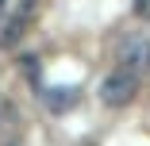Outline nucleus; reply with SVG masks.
Returning a JSON list of instances; mask_svg holds the SVG:
<instances>
[{
  "label": "nucleus",
  "mask_w": 150,
  "mask_h": 146,
  "mask_svg": "<svg viewBox=\"0 0 150 146\" xmlns=\"http://www.w3.org/2000/svg\"><path fill=\"white\" fill-rule=\"evenodd\" d=\"M4 4H8V0H0V12H4Z\"/></svg>",
  "instance_id": "obj_5"
},
{
  "label": "nucleus",
  "mask_w": 150,
  "mask_h": 146,
  "mask_svg": "<svg viewBox=\"0 0 150 146\" xmlns=\"http://www.w3.org/2000/svg\"><path fill=\"white\" fill-rule=\"evenodd\" d=\"M146 66H150V50H146Z\"/></svg>",
  "instance_id": "obj_6"
},
{
  "label": "nucleus",
  "mask_w": 150,
  "mask_h": 146,
  "mask_svg": "<svg viewBox=\"0 0 150 146\" xmlns=\"http://www.w3.org/2000/svg\"><path fill=\"white\" fill-rule=\"evenodd\" d=\"M135 92H139V77H135V69H112L104 81H100V100L108 104V108H127L131 100H135Z\"/></svg>",
  "instance_id": "obj_1"
},
{
  "label": "nucleus",
  "mask_w": 150,
  "mask_h": 146,
  "mask_svg": "<svg viewBox=\"0 0 150 146\" xmlns=\"http://www.w3.org/2000/svg\"><path fill=\"white\" fill-rule=\"evenodd\" d=\"M73 104H77V89H69V85H58V89L42 92V108L46 111H69Z\"/></svg>",
  "instance_id": "obj_2"
},
{
  "label": "nucleus",
  "mask_w": 150,
  "mask_h": 146,
  "mask_svg": "<svg viewBox=\"0 0 150 146\" xmlns=\"http://www.w3.org/2000/svg\"><path fill=\"white\" fill-rule=\"evenodd\" d=\"M135 16L150 23V0H135Z\"/></svg>",
  "instance_id": "obj_3"
},
{
  "label": "nucleus",
  "mask_w": 150,
  "mask_h": 146,
  "mask_svg": "<svg viewBox=\"0 0 150 146\" xmlns=\"http://www.w3.org/2000/svg\"><path fill=\"white\" fill-rule=\"evenodd\" d=\"M23 69H27L31 81H39V62H35V58H23Z\"/></svg>",
  "instance_id": "obj_4"
}]
</instances>
